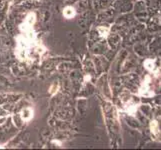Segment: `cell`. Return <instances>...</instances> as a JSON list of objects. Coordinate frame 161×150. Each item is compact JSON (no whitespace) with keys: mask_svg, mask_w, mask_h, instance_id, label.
Listing matches in <instances>:
<instances>
[{"mask_svg":"<svg viewBox=\"0 0 161 150\" xmlns=\"http://www.w3.org/2000/svg\"><path fill=\"white\" fill-rule=\"evenodd\" d=\"M150 127H151V131H152V133L153 134H157L158 133V123H157V121H155V120H153V121L151 122V125H150Z\"/></svg>","mask_w":161,"mask_h":150,"instance_id":"5b68a950","label":"cell"},{"mask_svg":"<svg viewBox=\"0 0 161 150\" xmlns=\"http://www.w3.org/2000/svg\"><path fill=\"white\" fill-rule=\"evenodd\" d=\"M34 20H35V18H34V14H29L28 16H27V18H26V24L27 25H29V26H32V24L34 23Z\"/></svg>","mask_w":161,"mask_h":150,"instance_id":"8992f818","label":"cell"},{"mask_svg":"<svg viewBox=\"0 0 161 150\" xmlns=\"http://www.w3.org/2000/svg\"><path fill=\"white\" fill-rule=\"evenodd\" d=\"M56 91H57V85L56 84H53L52 86H51V88H50V93L54 94Z\"/></svg>","mask_w":161,"mask_h":150,"instance_id":"ba28073f","label":"cell"},{"mask_svg":"<svg viewBox=\"0 0 161 150\" xmlns=\"http://www.w3.org/2000/svg\"><path fill=\"white\" fill-rule=\"evenodd\" d=\"M149 91V87H148V83L146 82H144L143 83V86L141 87V89H140V94L142 96H152L153 95V92H148Z\"/></svg>","mask_w":161,"mask_h":150,"instance_id":"7a4b0ae2","label":"cell"},{"mask_svg":"<svg viewBox=\"0 0 161 150\" xmlns=\"http://www.w3.org/2000/svg\"><path fill=\"white\" fill-rule=\"evenodd\" d=\"M32 117V110L30 108H24L21 111V118H22L24 121H27Z\"/></svg>","mask_w":161,"mask_h":150,"instance_id":"6da1fadb","label":"cell"},{"mask_svg":"<svg viewBox=\"0 0 161 150\" xmlns=\"http://www.w3.org/2000/svg\"><path fill=\"white\" fill-rule=\"evenodd\" d=\"M144 66H145V68L147 70L149 71H153L154 68H155V64H154V61L151 59H147L144 61Z\"/></svg>","mask_w":161,"mask_h":150,"instance_id":"277c9868","label":"cell"},{"mask_svg":"<svg viewBox=\"0 0 161 150\" xmlns=\"http://www.w3.org/2000/svg\"><path fill=\"white\" fill-rule=\"evenodd\" d=\"M98 30H99V32H100V34H101V36H106V34H107L108 31H109L108 28H105V29L103 30V31H102V27H99Z\"/></svg>","mask_w":161,"mask_h":150,"instance_id":"52a82bcc","label":"cell"},{"mask_svg":"<svg viewBox=\"0 0 161 150\" xmlns=\"http://www.w3.org/2000/svg\"><path fill=\"white\" fill-rule=\"evenodd\" d=\"M63 14H64V16L66 17V18H72V17L74 16V14H75V10H74V8L73 7H70V6H68V7H66L65 9H64V11H63Z\"/></svg>","mask_w":161,"mask_h":150,"instance_id":"3957f363","label":"cell"}]
</instances>
